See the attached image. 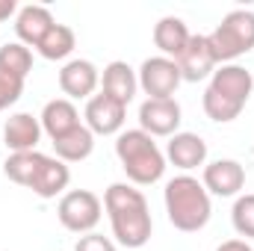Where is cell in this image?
<instances>
[{"instance_id": "obj_1", "label": "cell", "mask_w": 254, "mask_h": 251, "mask_svg": "<svg viewBox=\"0 0 254 251\" xmlns=\"http://www.w3.org/2000/svg\"><path fill=\"white\" fill-rule=\"evenodd\" d=\"M104 210L113 225V237L125 249H142L151 240L154 219L145 195L130 184H110L104 192Z\"/></svg>"}, {"instance_id": "obj_2", "label": "cell", "mask_w": 254, "mask_h": 251, "mask_svg": "<svg viewBox=\"0 0 254 251\" xmlns=\"http://www.w3.org/2000/svg\"><path fill=\"white\" fill-rule=\"evenodd\" d=\"M252 92H254V77L249 68H243L237 63L222 65V68L213 71L201 107H204L207 119H213L219 125H228V122L240 119V113L246 110Z\"/></svg>"}, {"instance_id": "obj_3", "label": "cell", "mask_w": 254, "mask_h": 251, "mask_svg": "<svg viewBox=\"0 0 254 251\" xmlns=\"http://www.w3.org/2000/svg\"><path fill=\"white\" fill-rule=\"evenodd\" d=\"M163 201H166V213H169V222L184 231V234H198L207 222H210V213H213V204H210V192L204 189V184L192 175H178L166 184L163 192Z\"/></svg>"}, {"instance_id": "obj_4", "label": "cell", "mask_w": 254, "mask_h": 251, "mask_svg": "<svg viewBox=\"0 0 254 251\" xmlns=\"http://www.w3.org/2000/svg\"><path fill=\"white\" fill-rule=\"evenodd\" d=\"M116 157L133 187H151L166 172V154L145 130H122L116 139Z\"/></svg>"}, {"instance_id": "obj_5", "label": "cell", "mask_w": 254, "mask_h": 251, "mask_svg": "<svg viewBox=\"0 0 254 251\" xmlns=\"http://www.w3.org/2000/svg\"><path fill=\"white\" fill-rule=\"evenodd\" d=\"M210 51L216 63L231 65L243 54L254 51V12L252 9H234L222 18V24L207 36Z\"/></svg>"}, {"instance_id": "obj_6", "label": "cell", "mask_w": 254, "mask_h": 251, "mask_svg": "<svg viewBox=\"0 0 254 251\" xmlns=\"http://www.w3.org/2000/svg\"><path fill=\"white\" fill-rule=\"evenodd\" d=\"M101 213H104V201L89 189H71L57 204L60 225L71 234H92L95 225L101 222Z\"/></svg>"}, {"instance_id": "obj_7", "label": "cell", "mask_w": 254, "mask_h": 251, "mask_svg": "<svg viewBox=\"0 0 254 251\" xmlns=\"http://www.w3.org/2000/svg\"><path fill=\"white\" fill-rule=\"evenodd\" d=\"M136 77H139V89H142L148 98H157V101L175 98L178 86L184 83L178 63L169 60V57H148L145 63L139 65Z\"/></svg>"}, {"instance_id": "obj_8", "label": "cell", "mask_w": 254, "mask_h": 251, "mask_svg": "<svg viewBox=\"0 0 254 251\" xmlns=\"http://www.w3.org/2000/svg\"><path fill=\"white\" fill-rule=\"evenodd\" d=\"M181 104L175 98H145V104L139 107V130H145L148 136H175L181 127Z\"/></svg>"}, {"instance_id": "obj_9", "label": "cell", "mask_w": 254, "mask_h": 251, "mask_svg": "<svg viewBox=\"0 0 254 251\" xmlns=\"http://www.w3.org/2000/svg\"><path fill=\"white\" fill-rule=\"evenodd\" d=\"M125 116H127V107L122 101L110 98L107 92L92 95L89 104H86V113H83L86 127H89L95 136H116V133H122Z\"/></svg>"}, {"instance_id": "obj_10", "label": "cell", "mask_w": 254, "mask_h": 251, "mask_svg": "<svg viewBox=\"0 0 254 251\" xmlns=\"http://www.w3.org/2000/svg\"><path fill=\"white\" fill-rule=\"evenodd\" d=\"M101 86V71L89 60H68L60 71V89L68 101H89Z\"/></svg>"}, {"instance_id": "obj_11", "label": "cell", "mask_w": 254, "mask_h": 251, "mask_svg": "<svg viewBox=\"0 0 254 251\" xmlns=\"http://www.w3.org/2000/svg\"><path fill=\"white\" fill-rule=\"evenodd\" d=\"M201 184H204V189L210 195L234 198V195H240V189L246 187V169L237 160H213V163L204 166Z\"/></svg>"}, {"instance_id": "obj_12", "label": "cell", "mask_w": 254, "mask_h": 251, "mask_svg": "<svg viewBox=\"0 0 254 251\" xmlns=\"http://www.w3.org/2000/svg\"><path fill=\"white\" fill-rule=\"evenodd\" d=\"M175 63H178L181 77H184L187 83H198V80H204V77H213V71H216V65H219L216 57H213V51H210L207 36H190L184 54H181Z\"/></svg>"}, {"instance_id": "obj_13", "label": "cell", "mask_w": 254, "mask_h": 251, "mask_svg": "<svg viewBox=\"0 0 254 251\" xmlns=\"http://www.w3.org/2000/svg\"><path fill=\"white\" fill-rule=\"evenodd\" d=\"M166 160L181 172L207 166V142L198 133H175L166 145Z\"/></svg>"}, {"instance_id": "obj_14", "label": "cell", "mask_w": 254, "mask_h": 251, "mask_svg": "<svg viewBox=\"0 0 254 251\" xmlns=\"http://www.w3.org/2000/svg\"><path fill=\"white\" fill-rule=\"evenodd\" d=\"M54 15L48 6H21L18 15H15V33H18V42L27 45V48H39V42L48 36V30L54 27Z\"/></svg>"}, {"instance_id": "obj_15", "label": "cell", "mask_w": 254, "mask_h": 251, "mask_svg": "<svg viewBox=\"0 0 254 251\" xmlns=\"http://www.w3.org/2000/svg\"><path fill=\"white\" fill-rule=\"evenodd\" d=\"M42 122L30 113H15L6 119L3 125V142L12 154H21V151H36L39 139H42Z\"/></svg>"}, {"instance_id": "obj_16", "label": "cell", "mask_w": 254, "mask_h": 251, "mask_svg": "<svg viewBox=\"0 0 254 251\" xmlns=\"http://www.w3.org/2000/svg\"><path fill=\"white\" fill-rule=\"evenodd\" d=\"M68 184H71V169H68V163H63L60 157H48V154H45V160H42V166H39V172H36L30 189H33L39 198H57V195H65Z\"/></svg>"}, {"instance_id": "obj_17", "label": "cell", "mask_w": 254, "mask_h": 251, "mask_svg": "<svg viewBox=\"0 0 254 251\" xmlns=\"http://www.w3.org/2000/svg\"><path fill=\"white\" fill-rule=\"evenodd\" d=\"M39 122H42V130L51 136V142H57V139H63L65 133H71L74 127H80V113H77L74 101L54 98V101L45 104Z\"/></svg>"}, {"instance_id": "obj_18", "label": "cell", "mask_w": 254, "mask_h": 251, "mask_svg": "<svg viewBox=\"0 0 254 251\" xmlns=\"http://www.w3.org/2000/svg\"><path fill=\"white\" fill-rule=\"evenodd\" d=\"M190 27L178 18V15H166L154 24V45L160 48V57H169V60H178L190 42Z\"/></svg>"}, {"instance_id": "obj_19", "label": "cell", "mask_w": 254, "mask_h": 251, "mask_svg": "<svg viewBox=\"0 0 254 251\" xmlns=\"http://www.w3.org/2000/svg\"><path fill=\"white\" fill-rule=\"evenodd\" d=\"M136 89H139V77H136V71L127 63L116 60V63H110L104 68V74H101V92H107L110 98L122 101L127 107L136 98Z\"/></svg>"}, {"instance_id": "obj_20", "label": "cell", "mask_w": 254, "mask_h": 251, "mask_svg": "<svg viewBox=\"0 0 254 251\" xmlns=\"http://www.w3.org/2000/svg\"><path fill=\"white\" fill-rule=\"evenodd\" d=\"M54 151H57V157H60L63 163H83V160H89L92 151H95V133L86 125L74 127L71 133H65L63 139L54 142Z\"/></svg>"}, {"instance_id": "obj_21", "label": "cell", "mask_w": 254, "mask_h": 251, "mask_svg": "<svg viewBox=\"0 0 254 251\" xmlns=\"http://www.w3.org/2000/svg\"><path fill=\"white\" fill-rule=\"evenodd\" d=\"M42 160H45V154H42V151H21V154H9V157H6V163H3V175H6L12 184L30 189L33 178H36V172H39V166H42Z\"/></svg>"}, {"instance_id": "obj_22", "label": "cell", "mask_w": 254, "mask_h": 251, "mask_svg": "<svg viewBox=\"0 0 254 251\" xmlns=\"http://www.w3.org/2000/svg\"><path fill=\"white\" fill-rule=\"evenodd\" d=\"M74 45H77V39H74V30H71V27H65V24H54V27L48 30V36L39 42V48H36V51H39L45 60L57 63V60L71 57Z\"/></svg>"}, {"instance_id": "obj_23", "label": "cell", "mask_w": 254, "mask_h": 251, "mask_svg": "<svg viewBox=\"0 0 254 251\" xmlns=\"http://www.w3.org/2000/svg\"><path fill=\"white\" fill-rule=\"evenodd\" d=\"M0 71L18 80H27V74L33 71V51L21 42H9L0 48Z\"/></svg>"}, {"instance_id": "obj_24", "label": "cell", "mask_w": 254, "mask_h": 251, "mask_svg": "<svg viewBox=\"0 0 254 251\" xmlns=\"http://www.w3.org/2000/svg\"><path fill=\"white\" fill-rule=\"evenodd\" d=\"M231 225L240 237L254 240V192L249 195H240L234 201V210H231Z\"/></svg>"}, {"instance_id": "obj_25", "label": "cell", "mask_w": 254, "mask_h": 251, "mask_svg": "<svg viewBox=\"0 0 254 251\" xmlns=\"http://www.w3.org/2000/svg\"><path fill=\"white\" fill-rule=\"evenodd\" d=\"M21 92H24V80L9 77V74H3V71H0V113H3V110H9L12 104H18Z\"/></svg>"}, {"instance_id": "obj_26", "label": "cell", "mask_w": 254, "mask_h": 251, "mask_svg": "<svg viewBox=\"0 0 254 251\" xmlns=\"http://www.w3.org/2000/svg\"><path fill=\"white\" fill-rule=\"evenodd\" d=\"M74 251H116V243L92 231V234H83V237L77 240Z\"/></svg>"}, {"instance_id": "obj_27", "label": "cell", "mask_w": 254, "mask_h": 251, "mask_svg": "<svg viewBox=\"0 0 254 251\" xmlns=\"http://www.w3.org/2000/svg\"><path fill=\"white\" fill-rule=\"evenodd\" d=\"M216 251H254V249L246 243V240H228V243H222Z\"/></svg>"}, {"instance_id": "obj_28", "label": "cell", "mask_w": 254, "mask_h": 251, "mask_svg": "<svg viewBox=\"0 0 254 251\" xmlns=\"http://www.w3.org/2000/svg\"><path fill=\"white\" fill-rule=\"evenodd\" d=\"M12 15H18L15 0H0V24H3V21H9Z\"/></svg>"}]
</instances>
